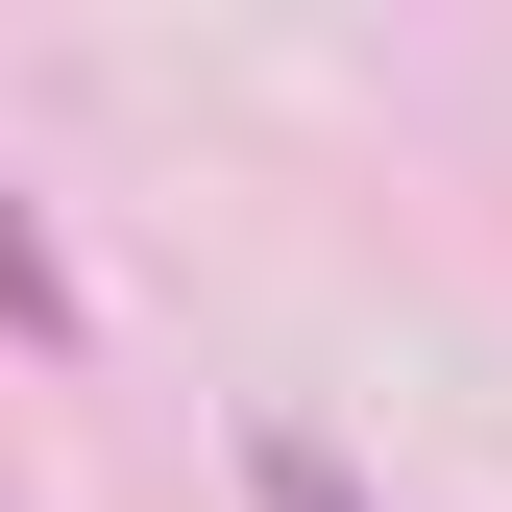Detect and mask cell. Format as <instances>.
<instances>
[{"mask_svg":"<svg viewBox=\"0 0 512 512\" xmlns=\"http://www.w3.org/2000/svg\"><path fill=\"white\" fill-rule=\"evenodd\" d=\"M269 512H342V464H317V439H269Z\"/></svg>","mask_w":512,"mask_h":512,"instance_id":"6da1fadb","label":"cell"}]
</instances>
